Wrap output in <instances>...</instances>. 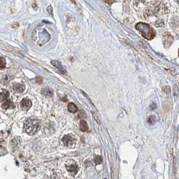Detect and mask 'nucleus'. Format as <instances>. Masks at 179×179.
<instances>
[{"mask_svg":"<svg viewBox=\"0 0 179 179\" xmlns=\"http://www.w3.org/2000/svg\"><path fill=\"white\" fill-rule=\"evenodd\" d=\"M71 2H72V3H74V4H76V1H75V0H71Z\"/></svg>","mask_w":179,"mask_h":179,"instance_id":"nucleus-20","label":"nucleus"},{"mask_svg":"<svg viewBox=\"0 0 179 179\" xmlns=\"http://www.w3.org/2000/svg\"><path fill=\"white\" fill-rule=\"evenodd\" d=\"M12 89L15 93H22L25 90V86L23 83H13L12 86Z\"/></svg>","mask_w":179,"mask_h":179,"instance_id":"nucleus-6","label":"nucleus"},{"mask_svg":"<svg viewBox=\"0 0 179 179\" xmlns=\"http://www.w3.org/2000/svg\"><path fill=\"white\" fill-rule=\"evenodd\" d=\"M150 108L152 110H153L155 109V108H156V104L155 103H153L152 105L150 106Z\"/></svg>","mask_w":179,"mask_h":179,"instance_id":"nucleus-19","label":"nucleus"},{"mask_svg":"<svg viewBox=\"0 0 179 179\" xmlns=\"http://www.w3.org/2000/svg\"><path fill=\"white\" fill-rule=\"evenodd\" d=\"M67 108H68L69 111L71 112H72V113H75V112H76L77 111V107L76 106V105H74L73 103H72V102H70V103L68 104V105H67Z\"/></svg>","mask_w":179,"mask_h":179,"instance_id":"nucleus-13","label":"nucleus"},{"mask_svg":"<svg viewBox=\"0 0 179 179\" xmlns=\"http://www.w3.org/2000/svg\"><path fill=\"white\" fill-rule=\"evenodd\" d=\"M41 128V121L35 117H31L26 119L24 125V131L30 135L37 133Z\"/></svg>","mask_w":179,"mask_h":179,"instance_id":"nucleus-1","label":"nucleus"},{"mask_svg":"<svg viewBox=\"0 0 179 179\" xmlns=\"http://www.w3.org/2000/svg\"><path fill=\"white\" fill-rule=\"evenodd\" d=\"M94 162L96 164H100L102 162V157H100V156H96L94 159Z\"/></svg>","mask_w":179,"mask_h":179,"instance_id":"nucleus-14","label":"nucleus"},{"mask_svg":"<svg viewBox=\"0 0 179 179\" xmlns=\"http://www.w3.org/2000/svg\"><path fill=\"white\" fill-rule=\"evenodd\" d=\"M79 129L82 131H87L88 129V123L85 121H81L80 123H79Z\"/></svg>","mask_w":179,"mask_h":179,"instance_id":"nucleus-12","label":"nucleus"},{"mask_svg":"<svg viewBox=\"0 0 179 179\" xmlns=\"http://www.w3.org/2000/svg\"><path fill=\"white\" fill-rule=\"evenodd\" d=\"M47 11H48V13H49L50 15H53V8H52L51 6H50L48 7V8H47Z\"/></svg>","mask_w":179,"mask_h":179,"instance_id":"nucleus-17","label":"nucleus"},{"mask_svg":"<svg viewBox=\"0 0 179 179\" xmlns=\"http://www.w3.org/2000/svg\"><path fill=\"white\" fill-rule=\"evenodd\" d=\"M2 108H3V109L6 110V109H8V108H15V106H14L12 101L9 100V98H8L7 100H4V101H3V102H2Z\"/></svg>","mask_w":179,"mask_h":179,"instance_id":"nucleus-7","label":"nucleus"},{"mask_svg":"<svg viewBox=\"0 0 179 179\" xmlns=\"http://www.w3.org/2000/svg\"><path fill=\"white\" fill-rule=\"evenodd\" d=\"M51 64L53 66H55L57 69H59V71H60L61 73H63V74L64 73H66V71H65V69L63 68V67L61 63L59 61H57V60H53V61H51Z\"/></svg>","mask_w":179,"mask_h":179,"instance_id":"nucleus-8","label":"nucleus"},{"mask_svg":"<svg viewBox=\"0 0 179 179\" xmlns=\"http://www.w3.org/2000/svg\"><path fill=\"white\" fill-rule=\"evenodd\" d=\"M156 118L155 116H151L150 118H148V123L151 125H153L156 123Z\"/></svg>","mask_w":179,"mask_h":179,"instance_id":"nucleus-15","label":"nucleus"},{"mask_svg":"<svg viewBox=\"0 0 179 179\" xmlns=\"http://www.w3.org/2000/svg\"><path fill=\"white\" fill-rule=\"evenodd\" d=\"M104 2H106V3H108V4L111 5V4H112V3L115 2V0H104Z\"/></svg>","mask_w":179,"mask_h":179,"instance_id":"nucleus-18","label":"nucleus"},{"mask_svg":"<svg viewBox=\"0 0 179 179\" xmlns=\"http://www.w3.org/2000/svg\"><path fill=\"white\" fill-rule=\"evenodd\" d=\"M66 168L67 171L71 174V176H75L79 170V167L77 163L72 160L67 162L66 164Z\"/></svg>","mask_w":179,"mask_h":179,"instance_id":"nucleus-3","label":"nucleus"},{"mask_svg":"<svg viewBox=\"0 0 179 179\" xmlns=\"http://www.w3.org/2000/svg\"><path fill=\"white\" fill-rule=\"evenodd\" d=\"M20 104L22 110H23L24 111H28L32 106V102L28 98L22 99Z\"/></svg>","mask_w":179,"mask_h":179,"instance_id":"nucleus-5","label":"nucleus"},{"mask_svg":"<svg viewBox=\"0 0 179 179\" xmlns=\"http://www.w3.org/2000/svg\"><path fill=\"white\" fill-rule=\"evenodd\" d=\"M136 29L141 33L143 37L147 40H151L154 38L156 33L150 25L145 23L140 22L136 25Z\"/></svg>","mask_w":179,"mask_h":179,"instance_id":"nucleus-2","label":"nucleus"},{"mask_svg":"<svg viewBox=\"0 0 179 179\" xmlns=\"http://www.w3.org/2000/svg\"><path fill=\"white\" fill-rule=\"evenodd\" d=\"M62 142L65 146L70 148H73L76 143V140L69 135H65L62 138Z\"/></svg>","mask_w":179,"mask_h":179,"instance_id":"nucleus-4","label":"nucleus"},{"mask_svg":"<svg viewBox=\"0 0 179 179\" xmlns=\"http://www.w3.org/2000/svg\"><path fill=\"white\" fill-rule=\"evenodd\" d=\"M0 96H1V102H3L4 100L9 98V91L7 90L2 89V90H1V94H0Z\"/></svg>","mask_w":179,"mask_h":179,"instance_id":"nucleus-10","label":"nucleus"},{"mask_svg":"<svg viewBox=\"0 0 179 179\" xmlns=\"http://www.w3.org/2000/svg\"><path fill=\"white\" fill-rule=\"evenodd\" d=\"M178 57H179V49H178Z\"/></svg>","mask_w":179,"mask_h":179,"instance_id":"nucleus-21","label":"nucleus"},{"mask_svg":"<svg viewBox=\"0 0 179 179\" xmlns=\"http://www.w3.org/2000/svg\"><path fill=\"white\" fill-rule=\"evenodd\" d=\"M6 67V60L3 57H1V69H3Z\"/></svg>","mask_w":179,"mask_h":179,"instance_id":"nucleus-16","label":"nucleus"},{"mask_svg":"<svg viewBox=\"0 0 179 179\" xmlns=\"http://www.w3.org/2000/svg\"><path fill=\"white\" fill-rule=\"evenodd\" d=\"M41 93H42V94H43V95H44L46 96H50V97H51V96H53V90L49 88H43L41 90Z\"/></svg>","mask_w":179,"mask_h":179,"instance_id":"nucleus-11","label":"nucleus"},{"mask_svg":"<svg viewBox=\"0 0 179 179\" xmlns=\"http://www.w3.org/2000/svg\"><path fill=\"white\" fill-rule=\"evenodd\" d=\"M173 43V37L170 34H166L164 37V44L165 47H169Z\"/></svg>","mask_w":179,"mask_h":179,"instance_id":"nucleus-9","label":"nucleus"}]
</instances>
